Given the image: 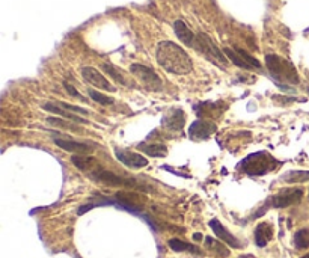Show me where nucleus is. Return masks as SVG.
Instances as JSON below:
<instances>
[{"label": "nucleus", "instance_id": "nucleus-1", "mask_svg": "<svg viewBox=\"0 0 309 258\" xmlns=\"http://www.w3.org/2000/svg\"><path fill=\"white\" fill-rule=\"evenodd\" d=\"M157 62L168 73L185 76L193 71V61L188 53L172 41H161L155 50Z\"/></svg>", "mask_w": 309, "mask_h": 258}, {"label": "nucleus", "instance_id": "nucleus-2", "mask_svg": "<svg viewBox=\"0 0 309 258\" xmlns=\"http://www.w3.org/2000/svg\"><path fill=\"white\" fill-rule=\"evenodd\" d=\"M282 163L273 157L270 153L267 151H258L253 154H249L247 157H245L240 163H239V171L247 174V175H264L269 174L275 169H278V166H280Z\"/></svg>", "mask_w": 309, "mask_h": 258}, {"label": "nucleus", "instance_id": "nucleus-3", "mask_svg": "<svg viewBox=\"0 0 309 258\" xmlns=\"http://www.w3.org/2000/svg\"><path fill=\"white\" fill-rule=\"evenodd\" d=\"M266 65L269 68L270 74L278 79L288 83H299V76L296 73V68L293 64L287 59H283L278 55H267L266 56Z\"/></svg>", "mask_w": 309, "mask_h": 258}, {"label": "nucleus", "instance_id": "nucleus-4", "mask_svg": "<svg viewBox=\"0 0 309 258\" xmlns=\"http://www.w3.org/2000/svg\"><path fill=\"white\" fill-rule=\"evenodd\" d=\"M88 177L93 181H98V183H103V184L112 186V187H134V189H142L137 181H134L131 178L120 177V175H116L101 166H98L95 171L88 174Z\"/></svg>", "mask_w": 309, "mask_h": 258}, {"label": "nucleus", "instance_id": "nucleus-5", "mask_svg": "<svg viewBox=\"0 0 309 258\" xmlns=\"http://www.w3.org/2000/svg\"><path fill=\"white\" fill-rule=\"evenodd\" d=\"M196 52L202 53L205 58H208L216 65H220L222 68H225V65L228 64L226 55L219 49V47L215 44V41H213L207 33H202V32L198 33V50Z\"/></svg>", "mask_w": 309, "mask_h": 258}, {"label": "nucleus", "instance_id": "nucleus-6", "mask_svg": "<svg viewBox=\"0 0 309 258\" xmlns=\"http://www.w3.org/2000/svg\"><path fill=\"white\" fill-rule=\"evenodd\" d=\"M130 71L134 77H137L142 85L150 91H161L163 89V82L157 73H154L151 68L142 65V64H131Z\"/></svg>", "mask_w": 309, "mask_h": 258}, {"label": "nucleus", "instance_id": "nucleus-7", "mask_svg": "<svg viewBox=\"0 0 309 258\" xmlns=\"http://www.w3.org/2000/svg\"><path fill=\"white\" fill-rule=\"evenodd\" d=\"M53 142L56 144V147L68 151V153H74V154H82V156H86V154H91L95 147L92 145H86L83 142H77L73 137L69 136H63V134H53Z\"/></svg>", "mask_w": 309, "mask_h": 258}, {"label": "nucleus", "instance_id": "nucleus-8", "mask_svg": "<svg viewBox=\"0 0 309 258\" xmlns=\"http://www.w3.org/2000/svg\"><path fill=\"white\" fill-rule=\"evenodd\" d=\"M303 198V191L300 187H291V189H283L275 196L270 198V205L275 208H285L297 204Z\"/></svg>", "mask_w": 309, "mask_h": 258}, {"label": "nucleus", "instance_id": "nucleus-9", "mask_svg": "<svg viewBox=\"0 0 309 258\" xmlns=\"http://www.w3.org/2000/svg\"><path fill=\"white\" fill-rule=\"evenodd\" d=\"M82 77L92 86H95L97 89H103V91H109V92H115L116 88L95 68L92 66H85L82 68Z\"/></svg>", "mask_w": 309, "mask_h": 258}, {"label": "nucleus", "instance_id": "nucleus-10", "mask_svg": "<svg viewBox=\"0 0 309 258\" xmlns=\"http://www.w3.org/2000/svg\"><path fill=\"white\" fill-rule=\"evenodd\" d=\"M216 131H217V126L213 121L196 120V121H193V124L188 129V136L193 140H205Z\"/></svg>", "mask_w": 309, "mask_h": 258}, {"label": "nucleus", "instance_id": "nucleus-11", "mask_svg": "<svg viewBox=\"0 0 309 258\" xmlns=\"http://www.w3.org/2000/svg\"><path fill=\"white\" fill-rule=\"evenodd\" d=\"M115 156L116 159L120 160L123 165H125L127 168H133V169H139V168H145L148 166V160L136 154L130 150H121V148H115Z\"/></svg>", "mask_w": 309, "mask_h": 258}, {"label": "nucleus", "instance_id": "nucleus-12", "mask_svg": "<svg viewBox=\"0 0 309 258\" xmlns=\"http://www.w3.org/2000/svg\"><path fill=\"white\" fill-rule=\"evenodd\" d=\"M174 31H175V35L177 38L187 47H192V49L198 50V35H195L192 32L185 23L183 20H177L174 23Z\"/></svg>", "mask_w": 309, "mask_h": 258}, {"label": "nucleus", "instance_id": "nucleus-13", "mask_svg": "<svg viewBox=\"0 0 309 258\" xmlns=\"http://www.w3.org/2000/svg\"><path fill=\"white\" fill-rule=\"evenodd\" d=\"M42 109L47 110V112H52V113H55V115H59V116H62V118H66V120H69L71 123H76V124H83V123H86L85 118H82L80 115H77V113H74V112L66 110L65 107H62L59 101H47V103L42 104Z\"/></svg>", "mask_w": 309, "mask_h": 258}, {"label": "nucleus", "instance_id": "nucleus-14", "mask_svg": "<svg viewBox=\"0 0 309 258\" xmlns=\"http://www.w3.org/2000/svg\"><path fill=\"white\" fill-rule=\"evenodd\" d=\"M208 225H210V228L213 229V232L216 234L217 236V239H220L222 242H225L226 245H229L231 248H234V249H239V248H242V243L237 240L232 234L220 224V221L219 219H211L210 222H208Z\"/></svg>", "mask_w": 309, "mask_h": 258}, {"label": "nucleus", "instance_id": "nucleus-15", "mask_svg": "<svg viewBox=\"0 0 309 258\" xmlns=\"http://www.w3.org/2000/svg\"><path fill=\"white\" fill-rule=\"evenodd\" d=\"M184 121H185L184 112L180 110V109H175V110H171L168 115L164 116L163 121H161V126L169 131H181L183 127H184Z\"/></svg>", "mask_w": 309, "mask_h": 258}, {"label": "nucleus", "instance_id": "nucleus-16", "mask_svg": "<svg viewBox=\"0 0 309 258\" xmlns=\"http://www.w3.org/2000/svg\"><path fill=\"white\" fill-rule=\"evenodd\" d=\"M71 161H73V165L79 169V171H82V172H85L86 175L88 174H91L92 171H95L98 166H100V163H98V160L95 159V157H91V156H79V154H76L74 157H71Z\"/></svg>", "mask_w": 309, "mask_h": 258}, {"label": "nucleus", "instance_id": "nucleus-17", "mask_svg": "<svg viewBox=\"0 0 309 258\" xmlns=\"http://www.w3.org/2000/svg\"><path fill=\"white\" fill-rule=\"evenodd\" d=\"M273 237V226L269 222H261L255 228V243L259 248H264Z\"/></svg>", "mask_w": 309, "mask_h": 258}, {"label": "nucleus", "instance_id": "nucleus-18", "mask_svg": "<svg viewBox=\"0 0 309 258\" xmlns=\"http://www.w3.org/2000/svg\"><path fill=\"white\" fill-rule=\"evenodd\" d=\"M101 68L104 69V71L116 82V83H121L124 86H133V82L128 80V77L125 76V73L123 71V69H120L118 66H115L113 64H103Z\"/></svg>", "mask_w": 309, "mask_h": 258}, {"label": "nucleus", "instance_id": "nucleus-19", "mask_svg": "<svg viewBox=\"0 0 309 258\" xmlns=\"http://www.w3.org/2000/svg\"><path fill=\"white\" fill-rule=\"evenodd\" d=\"M137 150H140L150 157H164L168 154V148L163 144H139Z\"/></svg>", "mask_w": 309, "mask_h": 258}, {"label": "nucleus", "instance_id": "nucleus-20", "mask_svg": "<svg viewBox=\"0 0 309 258\" xmlns=\"http://www.w3.org/2000/svg\"><path fill=\"white\" fill-rule=\"evenodd\" d=\"M285 183H305L309 180V171H288L280 177Z\"/></svg>", "mask_w": 309, "mask_h": 258}, {"label": "nucleus", "instance_id": "nucleus-21", "mask_svg": "<svg viewBox=\"0 0 309 258\" xmlns=\"http://www.w3.org/2000/svg\"><path fill=\"white\" fill-rule=\"evenodd\" d=\"M169 246L172 251L175 252H183V251H188V252H195V254H202V251L199 248H196L195 245H190V243H185L180 239H171L169 240Z\"/></svg>", "mask_w": 309, "mask_h": 258}, {"label": "nucleus", "instance_id": "nucleus-22", "mask_svg": "<svg viewBox=\"0 0 309 258\" xmlns=\"http://www.w3.org/2000/svg\"><path fill=\"white\" fill-rule=\"evenodd\" d=\"M294 246L297 249H308L309 248V229L303 228L299 229L294 236Z\"/></svg>", "mask_w": 309, "mask_h": 258}, {"label": "nucleus", "instance_id": "nucleus-23", "mask_svg": "<svg viewBox=\"0 0 309 258\" xmlns=\"http://www.w3.org/2000/svg\"><path fill=\"white\" fill-rule=\"evenodd\" d=\"M205 245L213 251V252H217L220 257H228L229 255V251L222 245V243H219L217 240H215V239H211V237H205Z\"/></svg>", "mask_w": 309, "mask_h": 258}, {"label": "nucleus", "instance_id": "nucleus-24", "mask_svg": "<svg viewBox=\"0 0 309 258\" xmlns=\"http://www.w3.org/2000/svg\"><path fill=\"white\" fill-rule=\"evenodd\" d=\"M88 94H89V97L93 100V101H97L103 106H109V104H113V98L112 97H107L104 96V94L98 92V91H95V89H88Z\"/></svg>", "mask_w": 309, "mask_h": 258}, {"label": "nucleus", "instance_id": "nucleus-25", "mask_svg": "<svg viewBox=\"0 0 309 258\" xmlns=\"http://www.w3.org/2000/svg\"><path fill=\"white\" fill-rule=\"evenodd\" d=\"M47 123L52 124V126H56V127H61V129H68V130H74V131H82V129L77 126V124H66L65 121L62 120H56V118H49L47 120Z\"/></svg>", "mask_w": 309, "mask_h": 258}, {"label": "nucleus", "instance_id": "nucleus-26", "mask_svg": "<svg viewBox=\"0 0 309 258\" xmlns=\"http://www.w3.org/2000/svg\"><path fill=\"white\" fill-rule=\"evenodd\" d=\"M63 86H65V89L68 91V94H69V96H74L76 98H79V100H85V97H82V94L74 88V86H71L68 82H65L63 83Z\"/></svg>", "mask_w": 309, "mask_h": 258}, {"label": "nucleus", "instance_id": "nucleus-27", "mask_svg": "<svg viewBox=\"0 0 309 258\" xmlns=\"http://www.w3.org/2000/svg\"><path fill=\"white\" fill-rule=\"evenodd\" d=\"M193 237H195V240H201V239H202V236H201V234H195Z\"/></svg>", "mask_w": 309, "mask_h": 258}, {"label": "nucleus", "instance_id": "nucleus-28", "mask_svg": "<svg viewBox=\"0 0 309 258\" xmlns=\"http://www.w3.org/2000/svg\"><path fill=\"white\" fill-rule=\"evenodd\" d=\"M240 258H256V257H253V255H243V257H240Z\"/></svg>", "mask_w": 309, "mask_h": 258}, {"label": "nucleus", "instance_id": "nucleus-29", "mask_svg": "<svg viewBox=\"0 0 309 258\" xmlns=\"http://www.w3.org/2000/svg\"><path fill=\"white\" fill-rule=\"evenodd\" d=\"M300 258H309V254H306V255H303V257H300Z\"/></svg>", "mask_w": 309, "mask_h": 258}]
</instances>
